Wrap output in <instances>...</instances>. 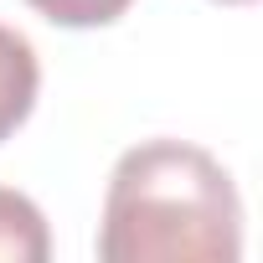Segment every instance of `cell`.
Segmentation results:
<instances>
[{
  "mask_svg": "<svg viewBox=\"0 0 263 263\" xmlns=\"http://www.w3.org/2000/svg\"><path fill=\"white\" fill-rule=\"evenodd\" d=\"M222 6H253V0H222Z\"/></svg>",
  "mask_w": 263,
  "mask_h": 263,
  "instance_id": "obj_5",
  "label": "cell"
},
{
  "mask_svg": "<svg viewBox=\"0 0 263 263\" xmlns=\"http://www.w3.org/2000/svg\"><path fill=\"white\" fill-rule=\"evenodd\" d=\"M36 88H42L36 47H31L16 26H0V145H6L16 129L31 119Z\"/></svg>",
  "mask_w": 263,
  "mask_h": 263,
  "instance_id": "obj_2",
  "label": "cell"
},
{
  "mask_svg": "<svg viewBox=\"0 0 263 263\" xmlns=\"http://www.w3.org/2000/svg\"><path fill=\"white\" fill-rule=\"evenodd\" d=\"M36 16H47L52 26H72V31H88V26H108L119 21L135 0H26Z\"/></svg>",
  "mask_w": 263,
  "mask_h": 263,
  "instance_id": "obj_4",
  "label": "cell"
},
{
  "mask_svg": "<svg viewBox=\"0 0 263 263\" xmlns=\"http://www.w3.org/2000/svg\"><path fill=\"white\" fill-rule=\"evenodd\" d=\"M242 201L222 160L186 140L124 150L98 227L103 263H237Z\"/></svg>",
  "mask_w": 263,
  "mask_h": 263,
  "instance_id": "obj_1",
  "label": "cell"
},
{
  "mask_svg": "<svg viewBox=\"0 0 263 263\" xmlns=\"http://www.w3.org/2000/svg\"><path fill=\"white\" fill-rule=\"evenodd\" d=\"M47 258H52V232L42 206L0 186V263H47Z\"/></svg>",
  "mask_w": 263,
  "mask_h": 263,
  "instance_id": "obj_3",
  "label": "cell"
}]
</instances>
